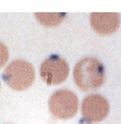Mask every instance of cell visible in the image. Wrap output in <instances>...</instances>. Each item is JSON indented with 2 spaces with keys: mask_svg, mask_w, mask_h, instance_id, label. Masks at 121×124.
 <instances>
[{
  "mask_svg": "<svg viewBox=\"0 0 121 124\" xmlns=\"http://www.w3.org/2000/svg\"><path fill=\"white\" fill-rule=\"evenodd\" d=\"M73 78L76 85L83 92L97 89L105 80L104 65L96 58H84L76 65Z\"/></svg>",
  "mask_w": 121,
  "mask_h": 124,
  "instance_id": "obj_1",
  "label": "cell"
},
{
  "mask_svg": "<svg viewBox=\"0 0 121 124\" xmlns=\"http://www.w3.org/2000/svg\"><path fill=\"white\" fill-rule=\"evenodd\" d=\"M3 80L15 91H25L34 84L35 70L33 65L25 60H15L10 63L3 73Z\"/></svg>",
  "mask_w": 121,
  "mask_h": 124,
  "instance_id": "obj_2",
  "label": "cell"
},
{
  "mask_svg": "<svg viewBox=\"0 0 121 124\" xmlns=\"http://www.w3.org/2000/svg\"><path fill=\"white\" fill-rule=\"evenodd\" d=\"M79 101L76 93L69 89L55 91L49 98L50 113L56 119L68 120L74 117L78 111Z\"/></svg>",
  "mask_w": 121,
  "mask_h": 124,
  "instance_id": "obj_3",
  "label": "cell"
},
{
  "mask_svg": "<svg viewBox=\"0 0 121 124\" xmlns=\"http://www.w3.org/2000/svg\"><path fill=\"white\" fill-rule=\"evenodd\" d=\"M40 73L46 84L50 86L60 85L67 80L69 67L64 59L58 55H51L41 64Z\"/></svg>",
  "mask_w": 121,
  "mask_h": 124,
  "instance_id": "obj_4",
  "label": "cell"
},
{
  "mask_svg": "<svg viewBox=\"0 0 121 124\" xmlns=\"http://www.w3.org/2000/svg\"><path fill=\"white\" fill-rule=\"evenodd\" d=\"M110 105L105 98L98 93L87 95L82 102V115L90 123H97L106 118Z\"/></svg>",
  "mask_w": 121,
  "mask_h": 124,
  "instance_id": "obj_5",
  "label": "cell"
},
{
  "mask_svg": "<svg viewBox=\"0 0 121 124\" xmlns=\"http://www.w3.org/2000/svg\"><path fill=\"white\" fill-rule=\"evenodd\" d=\"M90 24L99 35H111L119 27V14L117 12H93L90 15Z\"/></svg>",
  "mask_w": 121,
  "mask_h": 124,
  "instance_id": "obj_6",
  "label": "cell"
},
{
  "mask_svg": "<svg viewBox=\"0 0 121 124\" xmlns=\"http://www.w3.org/2000/svg\"><path fill=\"white\" fill-rule=\"evenodd\" d=\"M66 13H35L37 20L43 26H58L65 18Z\"/></svg>",
  "mask_w": 121,
  "mask_h": 124,
  "instance_id": "obj_7",
  "label": "cell"
},
{
  "mask_svg": "<svg viewBox=\"0 0 121 124\" xmlns=\"http://www.w3.org/2000/svg\"><path fill=\"white\" fill-rule=\"evenodd\" d=\"M9 60V52L4 43L0 42V69L5 67Z\"/></svg>",
  "mask_w": 121,
  "mask_h": 124,
  "instance_id": "obj_8",
  "label": "cell"
},
{
  "mask_svg": "<svg viewBox=\"0 0 121 124\" xmlns=\"http://www.w3.org/2000/svg\"><path fill=\"white\" fill-rule=\"evenodd\" d=\"M0 88H1V82H0Z\"/></svg>",
  "mask_w": 121,
  "mask_h": 124,
  "instance_id": "obj_9",
  "label": "cell"
},
{
  "mask_svg": "<svg viewBox=\"0 0 121 124\" xmlns=\"http://www.w3.org/2000/svg\"><path fill=\"white\" fill-rule=\"evenodd\" d=\"M6 124H12V123H6Z\"/></svg>",
  "mask_w": 121,
  "mask_h": 124,
  "instance_id": "obj_10",
  "label": "cell"
}]
</instances>
